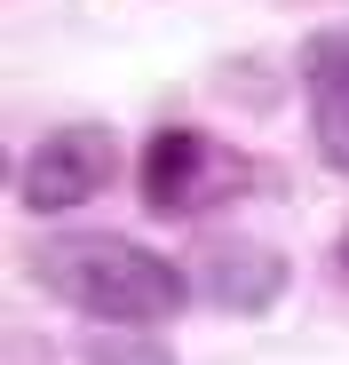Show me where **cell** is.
Masks as SVG:
<instances>
[{
    "mask_svg": "<svg viewBox=\"0 0 349 365\" xmlns=\"http://www.w3.org/2000/svg\"><path fill=\"white\" fill-rule=\"evenodd\" d=\"M32 286L48 302H64L72 318L88 326H120V334H143V326H167L191 310L199 278L183 262H167L143 238H120V230H40L32 255H24Z\"/></svg>",
    "mask_w": 349,
    "mask_h": 365,
    "instance_id": "1",
    "label": "cell"
},
{
    "mask_svg": "<svg viewBox=\"0 0 349 365\" xmlns=\"http://www.w3.org/2000/svg\"><path fill=\"white\" fill-rule=\"evenodd\" d=\"M254 182H262L254 159L230 151V143L207 135V128H159V135L135 151V191H143V207H151L159 222H199V215H214V207H230V199H246Z\"/></svg>",
    "mask_w": 349,
    "mask_h": 365,
    "instance_id": "2",
    "label": "cell"
},
{
    "mask_svg": "<svg viewBox=\"0 0 349 365\" xmlns=\"http://www.w3.org/2000/svg\"><path fill=\"white\" fill-rule=\"evenodd\" d=\"M120 167H127L120 135L95 128V119H72V128H48V135L24 151L16 199H24V215H48V222H56V215H72V207L103 199L111 182H120Z\"/></svg>",
    "mask_w": 349,
    "mask_h": 365,
    "instance_id": "3",
    "label": "cell"
},
{
    "mask_svg": "<svg viewBox=\"0 0 349 365\" xmlns=\"http://www.w3.org/2000/svg\"><path fill=\"white\" fill-rule=\"evenodd\" d=\"M199 294L230 318H262L270 302L286 294V255L278 247H254V238H230L199 262Z\"/></svg>",
    "mask_w": 349,
    "mask_h": 365,
    "instance_id": "4",
    "label": "cell"
},
{
    "mask_svg": "<svg viewBox=\"0 0 349 365\" xmlns=\"http://www.w3.org/2000/svg\"><path fill=\"white\" fill-rule=\"evenodd\" d=\"M302 80H310V143L333 175H349V32L302 48Z\"/></svg>",
    "mask_w": 349,
    "mask_h": 365,
    "instance_id": "5",
    "label": "cell"
},
{
    "mask_svg": "<svg viewBox=\"0 0 349 365\" xmlns=\"http://www.w3.org/2000/svg\"><path fill=\"white\" fill-rule=\"evenodd\" d=\"M80 365H174V349L151 341V334H120V326H103V334L80 349Z\"/></svg>",
    "mask_w": 349,
    "mask_h": 365,
    "instance_id": "6",
    "label": "cell"
},
{
    "mask_svg": "<svg viewBox=\"0 0 349 365\" xmlns=\"http://www.w3.org/2000/svg\"><path fill=\"white\" fill-rule=\"evenodd\" d=\"M341 270H349V230H341Z\"/></svg>",
    "mask_w": 349,
    "mask_h": 365,
    "instance_id": "7",
    "label": "cell"
}]
</instances>
